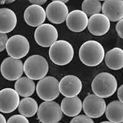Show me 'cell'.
I'll use <instances>...</instances> for the list:
<instances>
[{"mask_svg":"<svg viewBox=\"0 0 123 123\" xmlns=\"http://www.w3.org/2000/svg\"><path fill=\"white\" fill-rule=\"evenodd\" d=\"M66 24L71 31L79 33L83 31L88 24V17L82 11L74 10L70 12L66 18Z\"/></svg>","mask_w":123,"mask_h":123,"instance_id":"obj_15","label":"cell"},{"mask_svg":"<svg viewBox=\"0 0 123 123\" xmlns=\"http://www.w3.org/2000/svg\"><path fill=\"white\" fill-rule=\"evenodd\" d=\"M15 0H0V3L2 5L8 4L14 2Z\"/></svg>","mask_w":123,"mask_h":123,"instance_id":"obj_31","label":"cell"},{"mask_svg":"<svg viewBox=\"0 0 123 123\" xmlns=\"http://www.w3.org/2000/svg\"><path fill=\"white\" fill-rule=\"evenodd\" d=\"M118 86L116 78L108 73H101L97 75L92 82V90L94 94L101 98L112 96Z\"/></svg>","mask_w":123,"mask_h":123,"instance_id":"obj_2","label":"cell"},{"mask_svg":"<svg viewBox=\"0 0 123 123\" xmlns=\"http://www.w3.org/2000/svg\"><path fill=\"white\" fill-rule=\"evenodd\" d=\"M19 95L12 88H6L0 91V112L11 113L18 108Z\"/></svg>","mask_w":123,"mask_h":123,"instance_id":"obj_11","label":"cell"},{"mask_svg":"<svg viewBox=\"0 0 123 123\" xmlns=\"http://www.w3.org/2000/svg\"><path fill=\"white\" fill-rule=\"evenodd\" d=\"M30 48L29 42L25 37L16 35L8 39L6 49L10 57L20 59L28 54Z\"/></svg>","mask_w":123,"mask_h":123,"instance_id":"obj_7","label":"cell"},{"mask_svg":"<svg viewBox=\"0 0 123 123\" xmlns=\"http://www.w3.org/2000/svg\"><path fill=\"white\" fill-rule=\"evenodd\" d=\"M61 110L63 113L68 117H74L78 115L82 109V102L77 96L65 97L61 102Z\"/></svg>","mask_w":123,"mask_h":123,"instance_id":"obj_19","label":"cell"},{"mask_svg":"<svg viewBox=\"0 0 123 123\" xmlns=\"http://www.w3.org/2000/svg\"><path fill=\"white\" fill-rule=\"evenodd\" d=\"M46 15L44 9L40 5H32L28 6L24 12V18L29 26L36 27L43 24Z\"/></svg>","mask_w":123,"mask_h":123,"instance_id":"obj_16","label":"cell"},{"mask_svg":"<svg viewBox=\"0 0 123 123\" xmlns=\"http://www.w3.org/2000/svg\"><path fill=\"white\" fill-rule=\"evenodd\" d=\"M101 7V3L99 0H84L82 4V11L89 16L100 13Z\"/></svg>","mask_w":123,"mask_h":123,"instance_id":"obj_24","label":"cell"},{"mask_svg":"<svg viewBox=\"0 0 123 123\" xmlns=\"http://www.w3.org/2000/svg\"><path fill=\"white\" fill-rule=\"evenodd\" d=\"M105 51L102 45L96 40H88L82 45L79 50V57L83 64L96 67L104 60Z\"/></svg>","mask_w":123,"mask_h":123,"instance_id":"obj_1","label":"cell"},{"mask_svg":"<svg viewBox=\"0 0 123 123\" xmlns=\"http://www.w3.org/2000/svg\"><path fill=\"white\" fill-rule=\"evenodd\" d=\"M23 68L28 77L33 80H38L46 75L49 70V65L43 56L33 55L26 60Z\"/></svg>","mask_w":123,"mask_h":123,"instance_id":"obj_4","label":"cell"},{"mask_svg":"<svg viewBox=\"0 0 123 123\" xmlns=\"http://www.w3.org/2000/svg\"><path fill=\"white\" fill-rule=\"evenodd\" d=\"M53 1H60V2H62L64 3H66L68 2L69 0H52Z\"/></svg>","mask_w":123,"mask_h":123,"instance_id":"obj_33","label":"cell"},{"mask_svg":"<svg viewBox=\"0 0 123 123\" xmlns=\"http://www.w3.org/2000/svg\"><path fill=\"white\" fill-rule=\"evenodd\" d=\"M101 123H111V122L109 121H103V122H101Z\"/></svg>","mask_w":123,"mask_h":123,"instance_id":"obj_34","label":"cell"},{"mask_svg":"<svg viewBox=\"0 0 123 123\" xmlns=\"http://www.w3.org/2000/svg\"><path fill=\"white\" fill-rule=\"evenodd\" d=\"M60 93L65 97L77 96L82 89L81 80L74 75H66L59 82Z\"/></svg>","mask_w":123,"mask_h":123,"instance_id":"obj_12","label":"cell"},{"mask_svg":"<svg viewBox=\"0 0 123 123\" xmlns=\"http://www.w3.org/2000/svg\"><path fill=\"white\" fill-rule=\"evenodd\" d=\"M17 19L14 12L8 8H0V33L6 34L15 29Z\"/></svg>","mask_w":123,"mask_h":123,"instance_id":"obj_18","label":"cell"},{"mask_svg":"<svg viewBox=\"0 0 123 123\" xmlns=\"http://www.w3.org/2000/svg\"><path fill=\"white\" fill-rule=\"evenodd\" d=\"M49 55L51 60L58 66H65L73 60L74 49L71 44L64 40H56L50 46Z\"/></svg>","mask_w":123,"mask_h":123,"instance_id":"obj_3","label":"cell"},{"mask_svg":"<svg viewBox=\"0 0 123 123\" xmlns=\"http://www.w3.org/2000/svg\"><path fill=\"white\" fill-rule=\"evenodd\" d=\"M117 96L119 100L123 102V86L121 85V86L118 88L117 92Z\"/></svg>","mask_w":123,"mask_h":123,"instance_id":"obj_29","label":"cell"},{"mask_svg":"<svg viewBox=\"0 0 123 123\" xmlns=\"http://www.w3.org/2000/svg\"><path fill=\"white\" fill-rule=\"evenodd\" d=\"M102 14L110 21L116 22L123 18V0H106L101 7Z\"/></svg>","mask_w":123,"mask_h":123,"instance_id":"obj_17","label":"cell"},{"mask_svg":"<svg viewBox=\"0 0 123 123\" xmlns=\"http://www.w3.org/2000/svg\"><path fill=\"white\" fill-rule=\"evenodd\" d=\"M0 123H6V121L5 117L3 115H2L1 113H0Z\"/></svg>","mask_w":123,"mask_h":123,"instance_id":"obj_32","label":"cell"},{"mask_svg":"<svg viewBox=\"0 0 123 123\" xmlns=\"http://www.w3.org/2000/svg\"><path fill=\"white\" fill-rule=\"evenodd\" d=\"M123 19H122L118 21V23L116 25V30L117 33L119 36V37L121 38H123Z\"/></svg>","mask_w":123,"mask_h":123,"instance_id":"obj_28","label":"cell"},{"mask_svg":"<svg viewBox=\"0 0 123 123\" xmlns=\"http://www.w3.org/2000/svg\"><path fill=\"white\" fill-rule=\"evenodd\" d=\"M105 112L107 119L111 123L123 122V103L120 100L110 102L106 107Z\"/></svg>","mask_w":123,"mask_h":123,"instance_id":"obj_21","label":"cell"},{"mask_svg":"<svg viewBox=\"0 0 123 123\" xmlns=\"http://www.w3.org/2000/svg\"><path fill=\"white\" fill-rule=\"evenodd\" d=\"M14 88L20 96L29 97L34 93L36 85L33 80L28 77H22L16 80Z\"/></svg>","mask_w":123,"mask_h":123,"instance_id":"obj_22","label":"cell"},{"mask_svg":"<svg viewBox=\"0 0 123 123\" xmlns=\"http://www.w3.org/2000/svg\"><path fill=\"white\" fill-rule=\"evenodd\" d=\"M34 37L39 46L48 47L57 40L58 32L53 25L48 23L42 24L36 29Z\"/></svg>","mask_w":123,"mask_h":123,"instance_id":"obj_9","label":"cell"},{"mask_svg":"<svg viewBox=\"0 0 123 123\" xmlns=\"http://www.w3.org/2000/svg\"><path fill=\"white\" fill-rule=\"evenodd\" d=\"M6 123H29L28 119L22 115L16 114L10 117Z\"/></svg>","mask_w":123,"mask_h":123,"instance_id":"obj_26","label":"cell"},{"mask_svg":"<svg viewBox=\"0 0 123 123\" xmlns=\"http://www.w3.org/2000/svg\"><path fill=\"white\" fill-rule=\"evenodd\" d=\"M71 123H94V121L92 118L86 115H79L74 116L71 119Z\"/></svg>","mask_w":123,"mask_h":123,"instance_id":"obj_25","label":"cell"},{"mask_svg":"<svg viewBox=\"0 0 123 123\" xmlns=\"http://www.w3.org/2000/svg\"><path fill=\"white\" fill-rule=\"evenodd\" d=\"M18 111L26 117L30 118L34 116L38 110L37 101L33 98L25 97L19 102L18 106Z\"/></svg>","mask_w":123,"mask_h":123,"instance_id":"obj_23","label":"cell"},{"mask_svg":"<svg viewBox=\"0 0 123 123\" xmlns=\"http://www.w3.org/2000/svg\"><path fill=\"white\" fill-rule=\"evenodd\" d=\"M45 12L50 22L60 24L66 20L68 14V9L65 3L60 1H53L47 6Z\"/></svg>","mask_w":123,"mask_h":123,"instance_id":"obj_13","label":"cell"},{"mask_svg":"<svg viewBox=\"0 0 123 123\" xmlns=\"http://www.w3.org/2000/svg\"><path fill=\"white\" fill-rule=\"evenodd\" d=\"M1 72L6 80H17L22 76L24 73L22 62L19 59L7 57L3 61L1 65Z\"/></svg>","mask_w":123,"mask_h":123,"instance_id":"obj_10","label":"cell"},{"mask_svg":"<svg viewBox=\"0 0 123 123\" xmlns=\"http://www.w3.org/2000/svg\"><path fill=\"white\" fill-rule=\"evenodd\" d=\"M29 1L32 4L43 5L47 1V0H29Z\"/></svg>","mask_w":123,"mask_h":123,"instance_id":"obj_30","label":"cell"},{"mask_svg":"<svg viewBox=\"0 0 123 123\" xmlns=\"http://www.w3.org/2000/svg\"><path fill=\"white\" fill-rule=\"evenodd\" d=\"M37 112L39 121L43 123H58L63 117L60 105L53 100L42 102L38 107Z\"/></svg>","mask_w":123,"mask_h":123,"instance_id":"obj_6","label":"cell"},{"mask_svg":"<svg viewBox=\"0 0 123 123\" xmlns=\"http://www.w3.org/2000/svg\"><path fill=\"white\" fill-rule=\"evenodd\" d=\"M99 1H106V0H99Z\"/></svg>","mask_w":123,"mask_h":123,"instance_id":"obj_35","label":"cell"},{"mask_svg":"<svg viewBox=\"0 0 123 123\" xmlns=\"http://www.w3.org/2000/svg\"><path fill=\"white\" fill-rule=\"evenodd\" d=\"M106 107V102L95 94H90L84 99L82 108L86 115L91 118H98L105 113Z\"/></svg>","mask_w":123,"mask_h":123,"instance_id":"obj_8","label":"cell"},{"mask_svg":"<svg viewBox=\"0 0 123 123\" xmlns=\"http://www.w3.org/2000/svg\"><path fill=\"white\" fill-rule=\"evenodd\" d=\"M106 65L112 70H119L123 67V51L119 47H115L108 51L105 55Z\"/></svg>","mask_w":123,"mask_h":123,"instance_id":"obj_20","label":"cell"},{"mask_svg":"<svg viewBox=\"0 0 123 123\" xmlns=\"http://www.w3.org/2000/svg\"><path fill=\"white\" fill-rule=\"evenodd\" d=\"M59 82L53 76L44 77L39 80L36 87L38 97L44 101H51L59 96Z\"/></svg>","mask_w":123,"mask_h":123,"instance_id":"obj_5","label":"cell"},{"mask_svg":"<svg viewBox=\"0 0 123 123\" xmlns=\"http://www.w3.org/2000/svg\"><path fill=\"white\" fill-rule=\"evenodd\" d=\"M87 26L91 34L96 36H101L108 32L110 22L106 16L99 13L90 16Z\"/></svg>","mask_w":123,"mask_h":123,"instance_id":"obj_14","label":"cell"},{"mask_svg":"<svg viewBox=\"0 0 123 123\" xmlns=\"http://www.w3.org/2000/svg\"><path fill=\"white\" fill-rule=\"evenodd\" d=\"M7 40L8 37L6 34L0 33V52L6 49Z\"/></svg>","mask_w":123,"mask_h":123,"instance_id":"obj_27","label":"cell"}]
</instances>
